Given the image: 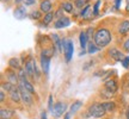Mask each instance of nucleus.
<instances>
[{"label": "nucleus", "mask_w": 129, "mask_h": 119, "mask_svg": "<svg viewBox=\"0 0 129 119\" xmlns=\"http://www.w3.org/2000/svg\"><path fill=\"white\" fill-rule=\"evenodd\" d=\"M106 114V111L104 108L103 102H92L87 108V117H92V118H103Z\"/></svg>", "instance_id": "f03ea898"}, {"label": "nucleus", "mask_w": 129, "mask_h": 119, "mask_svg": "<svg viewBox=\"0 0 129 119\" xmlns=\"http://www.w3.org/2000/svg\"><path fill=\"white\" fill-rule=\"evenodd\" d=\"M62 51H63L66 62H69L72 60L74 51V43L72 39H64V38L62 39Z\"/></svg>", "instance_id": "7ed1b4c3"}, {"label": "nucleus", "mask_w": 129, "mask_h": 119, "mask_svg": "<svg viewBox=\"0 0 129 119\" xmlns=\"http://www.w3.org/2000/svg\"><path fill=\"white\" fill-rule=\"evenodd\" d=\"M18 88L20 91V95H22V102H23L25 106H32L34 105V98H32V94L30 92H28L25 88L23 87V85H18Z\"/></svg>", "instance_id": "20e7f679"}, {"label": "nucleus", "mask_w": 129, "mask_h": 119, "mask_svg": "<svg viewBox=\"0 0 129 119\" xmlns=\"http://www.w3.org/2000/svg\"><path fill=\"white\" fill-rule=\"evenodd\" d=\"M10 100L12 101L13 104H19L22 101V95H20V91L18 87H14L12 91L9 93Z\"/></svg>", "instance_id": "1a4fd4ad"}, {"label": "nucleus", "mask_w": 129, "mask_h": 119, "mask_svg": "<svg viewBox=\"0 0 129 119\" xmlns=\"http://www.w3.org/2000/svg\"><path fill=\"white\" fill-rule=\"evenodd\" d=\"M127 85H128V88H129V78H128V81H127Z\"/></svg>", "instance_id": "49530a36"}, {"label": "nucleus", "mask_w": 129, "mask_h": 119, "mask_svg": "<svg viewBox=\"0 0 129 119\" xmlns=\"http://www.w3.org/2000/svg\"><path fill=\"white\" fill-rule=\"evenodd\" d=\"M61 7L63 9V11H66L67 13H73L74 11V7H73V4L71 1H63L61 4Z\"/></svg>", "instance_id": "393cba45"}, {"label": "nucleus", "mask_w": 129, "mask_h": 119, "mask_svg": "<svg viewBox=\"0 0 129 119\" xmlns=\"http://www.w3.org/2000/svg\"><path fill=\"white\" fill-rule=\"evenodd\" d=\"M129 32V20L125 19V20H122L118 25V33L122 35V36H125Z\"/></svg>", "instance_id": "f3484780"}, {"label": "nucleus", "mask_w": 129, "mask_h": 119, "mask_svg": "<svg viewBox=\"0 0 129 119\" xmlns=\"http://www.w3.org/2000/svg\"><path fill=\"white\" fill-rule=\"evenodd\" d=\"M122 49H123V51H124V52L129 54V37L125 39L124 42H123V44H122Z\"/></svg>", "instance_id": "72a5a7b5"}, {"label": "nucleus", "mask_w": 129, "mask_h": 119, "mask_svg": "<svg viewBox=\"0 0 129 119\" xmlns=\"http://www.w3.org/2000/svg\"><path fill=\"white\" fill-rule=\"evenodd\" d=\"M69 24H71V19L68 17H62V18L57 19L55 23H54V28L55 29H62V28H67L69 26Z\"/></svg>", "instance_id": "f8f14e48"}, {"label": "nucleus", "mask_w": 129, "mask_h": 119, "mask_svg": "<svg viewBox=\"0 0 129 119\" xmlns=\"http://www.w3.org/2000/svg\"><path fill=\"white\" fill-rule=\"evenodd\" d=\"M114 1H115V9L116 10H120V6H121L122 0H114Z\"/></svg>", "instance_id": "4c0bfd02"}, {"label": "nucleus", "mask_w": 129, "mask_h": 119, "mask_svg": "<svg viewBox=\"0 0 129 119\" xmlns=\"http://www.w3.org/2000/svg\"><path fill=\"white\" fill-rule=\"evenodd\" d=\"M114 95H115V93L109 91V89H106V88H103L101 91V96L103 99H111Z\"/></svg>", "instance_id": "bb28decb"}, {"label": "nucleus", "mask_w": 129, "mask_h": 119, "mask_svg": "<svg viewBox=\"0 0 129 119\" xmlns=\"http://www.w3.org/2000/svg\"><path fill=\"white\" fill-rule=\"evenodd\" d=\"M5 100H6V92L1 89V91H0V102L4 104Z\"/></svg>", "instance_id": "e433bc0d"}, {"label": "nucleus", "mask_w": 129, "mask_h": 119, "mask_svg": "<svg viewBox=\"0 0 129 119\" xmlns=\"http://www.w3.org/2000/svg\"><path fill=\"white\" fill-rule=\"evenodd\" d=\"M22 1H25V0H14V3H16V4H20Z\"/></svg>", "instance_id": "37998d69"}, {"label": "nucleus", "mask_w": 129, "mask_h": 119, "mask_svg": "<svg viewBox=\"0 0 129 119\" xmlns=\"http://www.w3.org/2000/svg\"><path fill=\"white\" fill-rule=\"evenodd\" d=\"M25 72H26V75L29 78H34L35 79V60L30 57L28 61H25Z\"/></svg>", "instance_id": "6e6552de"}, {"label": "nucleus", "mask_w": 129, "mask_h": 119, "mask_svg": "<svg viewBox=\"0 0 129 119\" xmlns=\"http://www.w3.org/2000/svg\"><path fill=\"white\" fill-rule=\"evenodd\" d=\"M41 119H48V118H47V111H42V113H41Z\"/></svg>", "instance_id": "a19ab883"}, {"label": "nucleus", "mask_w": 129, "mask_h": 119, "mask_svg": "<svg viewBox=\"0 0 129 119\" xmlns=\"http://www.w3.org/2000/svg\"><path fill=\"white\" fill-rule=\"evenodd\" d=\"M125 11L129 12V0H127V5H125Z\"/></svg>", "instance_id": "79ce46f5"}, {"label": "nucleus", "mask_w": 129, "mask_h": 119, "mask_svg": "<svg viewBox=\"0 0 129 119\" xmlns=\"http://www.w3.org/2000/svg\"><path fill=\"white\" fill-rule=\"evenodd\" d=\"M108 55L110 56L111 58L114 60V61H116V62H122L123 61V58H124V52L123 51H121L120 49H117V48H115V46H112V48H110L109 50H108Z\"/></svg>", "instance_id": "423d86ee"}, {"label": "nucleus", "mask_w": 129, "mask_h": 119, "mask_svg": "<svg viewBox=\"0 0 129 119\" xmlns=\"http://www.w3.org/2000/svg\"><path fill=\"white\" fill-rule=\"evenodd\" d=\"M55 13V18L56 19H60V18H62V17H64L63 16V9L62 7H60V9L57 10L56 12H54Z\"/></svg>", "instance_id": "f704fd0d"}, {"label": "nucleus", "mask_w": 129, "mask_h": 119, "mask_svg": "<svg viewBox=\"0 0 129 119\" xmlns=\"http://www.w3.org/2000/svg\"><path fill=\"white\" fill-rule=\"evenodd\" d=\"M127 119H129V106H128V110H127Z\"/></svg>", "instance_id": "a18cd8bd"}, {"label": "nucleus", "mask_w": 129, "mask_h": 119, "mask_svg": "<svg viewBox=\"0 0 129 119\" xmlns=\"http://www.w3.org/2000/svg\"><path fill=\"white\" fill-rule=\"evenodd\" d=\"M54 100H53V95H49V98H48V110H49V112H53V108H54Z\"/></svg>", "instance_id": "473e14b6"}, {"label": "nucleus", "mask_w": 129, "mask_h": 119, "mask_svg": "<svg viewBox=\"0 0 129 119\" xmlns=\"http://www.w3.org/2000/svg\"><path fill=\"white\" fill-rule=\"evenodd\" d=\"M53 10V4L50 0H42L40 3V11L44 12V13H49Z\"/></svg>", "instance_id": "ddd939ff"}, {"label": "nucleus", "mask_w": 129, "mask_h": 119, "mask_svg": "<svg viewBox=\"0 0 129 119\" xmlns=\"http://www.w3.org/2000/svg\"><path fill=\"white\" fill-rule=\"evenodd\" d=\"M9 67L11 69H13V70H19V69L22 68V63H20L19 58L12 57V58L9 60Z\"/></svg>", "instance_id": "aec40b11"}, {"label": "nucleus", "mask_w": 129, "mask_h": 119, "mask_svg": "<svg viewBox=\"0 0 129 119\" xmlns=\"http://www.w3.org/2000/svg\"><path fill=\"white\" fill-rule=\"evenodd\" d=\"M14 115V110L9 108V107H3L0 110V119H11Z\"/></svg>", "instance_id": "4468645a"}, {"label": "nucleus", "mask_w": 129, "mask_h": 119, "mask_svg": "<svg viewBox=\"0 0 129 119\" xmlns=\"http://www.w3.org/2000/svg\"><path fill=\"white\" fill-rule=\"evenodd\" d=\"M104 88H106V89H109V91L116 93V92H117V88H118L117 81L114 80V79H109V80H106L105 83H104Z\"/></svg>", "instance_id": "dca6fc26"}, {"label": "nucleus", "mask_w": 129, "mask_h": 119, "mask_svg": "<svg viewBox=\"0 0 129 119\" xmlns=\"http://www.w3.org/2000/svg\"><path fill=\"white\" fill-rule=\"evenodd\" d=\"M85 52H86V50H81V51H80V56L85 55Z\"/></svg>", "instance_id": "c03bdc74"}, {"label": "nucleus", "mask_w": 129, "mask_h": 119, "mask_svg": "<svg viewBox=\"0 0 129 119\" xmlns=\"http://www.w3.org/2000/svg\"><path fill=\"white\" fill-rule=\"evenodd\" d=\"M67 104L66 102H62V101H57L54 106V108H53V112H51V115L54 117V118H60L61 115L66 114L67 112Z\"/></svg>", "instance_id": "39448f33"}, {"label": "nucleus", "mask_w": 129, "mask_h": 119, "mask_svg": "<svg viewBox=\"0 0 129 119\" xmlns=\"http://www.w3.org/2000/svg\"><path fill=\"white\" fill-rule=\"evenodd\" d=\"M103 105H104V108H105L106 113H112L116 108V104L115 101L112 100H108V101H104L103 102Z\"/></svg>", "instance_id": "4be33fe9"}, {"label": "nucleus", "mask_w": 129, "mask_h": 119, "mask_svg": "<svg viewBox=\"0 0 129 119\" xmlns=\"http://www.w3.org/2000/svg\"><path fill=\"white\" fill-rule=\"evenodd\" d=\"M41 68L43 74L48 75L49 74V68H50V57L42 55L41 54Z\"/></svg>", "instance_id": "9b49d317"}, {"label": "nucleus", "mask_w": 129, "mask_h": 119, "mask_svg": "<svg viewBox=\"0 0 129 119\" xmlns=\"http://www.w3.org/2000/svg\"><path fill=\"white\" fill-rule=\"evenodd\" d=\"M19 83H20V85H23V87L25 88V89H26L28 92H30L32 95L35 94V88H34L32 83L29 81L28 79H25V80H20V81H19Z\"/></svg>", "instance_id": "412c9836"}, {"label": "nucleus", "mask_w": 129, "mask_h": 119, "mask_svg": "<svg viewBox=\"0 0 129 119\" xmlns=\"http://www.w3.org/2000/svg\"><path fill=\"white\" fill-rule=\"evenodd\" d=\"M112 41V35L111 31L106 28H99L96 30L94 37H93V43L96 44L99 49L105 48L111 43Z\"/></svg>", "instance_id": "f257e3e1"}, {"label": "nucleus", "mask_w": 129, "mask_h": 119, "mask_svg": "<svg viewBox=\"0 0 129 119\" xmlns=\"http://www.w3.org/2000/svg\"><path fill=\"white\" fill-rule=\"evenodd\" d=\"M86 33H87V37H88V41H91L92 42V39H93V37H94V29L93 28H88L87 30H86Z\"/></svg>", "instance_id": "2f4dec72"}, {"label": "nucleus", "mask_w": 129, "mask_h": 119, "mask_svg": "<svg viewBox=\"0 0 129 119\" xmlns=\"http://www.w3.org/2000/svg\"><path fill=\"white\" fill-rule=\"evenodd\" d=\"M30 17H31V19H35V20L41 19V17H42L41 11H32L31 13H30Z\"/></svg>", "instance_id": "7c9ffc66"}, {"label": "nucleus", "mask_w": 129, "mask_h": 119, "mask_svg": "<svg viewBox=\"0 0 129 119\" xmlns=\"http://www.w3.org/2000/svg\"><path fill=\"white\" fill-rule=\"evenodd\" d=\"M88 1H90V0H75V1H74V6H75V9H78L81 11L85 6L88 5Z\"/></svg>", "instance_id": "a878e982"}, {"label": "nucleus", "mask_w": 129, "mask_h": 119, "mask_svg": "<svg viewBox=\"0 0 129 119\" xmlns=\"http://www.w3.org/2000/svg\"><path fill=\"white\" fill-rule=\"evenodd\" d=\"M3 1H10V0H3Z\"/></svg>", "instance_id": "de8ad7c7"}, {"label": "nucleus", "mask_w": 129, "mask_h": 119, "mask_svg": "<svg viewBox=\"0 0 129 119\" xmlns=\"http://www.w3.org/2000/svg\"><path fill=\"white\" fill-rule=\"evenodd\" d=\"M5 74H6V81H9V82L12 83L13 86H17V87H18V85H19V76H18V74L16 73V70L9 68V69H6Z\"/></svg>", "instance_id": "0eeeda50"}, {"label": "nucleus", "mask_w": 129, "mask_h": 119, "mask_svg": "<svg viewBox=\"0 0 129 119\" xmlns=\"http://www.w3.org/2000/svg\"><path fill=\"white\" fill-rule=\"evenodd\" d=\"M81 106H83V101L81 100L74 101L73 104L71 105V107H69V112H71L72 114H74V113H77V112L81 108Z\"/></svg>", "instance_id": "5701e85b"}, {"label": "nucleus", "mask_w": 129, "mask_h": 119, "mask_svg": "<svg viewBox=\"0 0 129 119\" xmlns=\"http://www.w3.org/2000/svg\"><path fill=\"white\" fill-rule=\"evenodd\" d=\"M50 36H51V41H53V45L55 46L56 50L59 52H61L62 51V41H60V38H59V36L56 33H53Z\"/></svg>", "instance_id": "6ab92c4d"}, {"label": "nucleus", "mask_w": 129, "mask_h": 119, "mask_svg": "<svg viewBox=\"0 0 129 119\" xmlns=\"http://www.w3.org/2000/svg\"><path fill=\"white\" fill-rule=\"evenodd\" d=\"M25 6H29V5H34L35 4V0H25Z\"/></svg>", "instance_id": "58836bf2"}, {"label": "nucleus", "mask_w": 129, "mask_h": 119, "mask_svg": "<svg viewBox=\"0 0 129 119\" xmlns=\"http://www.w3.org/2000/svg\"><path fill=\"white\" fill-rule=\"evenodd\" d=\"M101 4H102L101 0H97L96 3H94V5H93V14L94 16L99 14V6H101Z\"/></svg>", "instance_id": "c756f323"}, {"label": "nucleus", "mask_w": 129, "mask_h": 119, "mask_svg": "<svg viewBox=\"0 0 129 119\" xmlns=\"http://www.w3.org/2000/svg\"><path fill=\"white\" fill-rule=\"evenodd\" d=\"M79 43H80V46L83 50H86V48L88 45V37L86 31H81L80 35H79Z\"/></svg>", "instance_id": "2eb2a0df"}, {"label": "nucleus", "mask_w": 129, "mask_h": 119, "mask_svg": "<svg viewBox=\"0 0 129 119\" xmlns=\"http://www.w3.org/2000/svg\"><path fill=\"white\" fill-rule=\"evenodd\" d=\"M71 117H72V113H71V112H67V113H66V114L63 115V119H71Z\"/></svg>", "instance_id": "ea45409f"}, {"label": "nucleus", "mask_w": 129, "mask_h": 119, "mask_svg": "<svg viewBox=\"0 0 129 119\" xmlns=\"http://www.w3.org/2000/svg\"><path fill=\"white\" fill-rule=\"evenodd\" d=\"M93 10L91 9V5H87L85 6L81 11H80V18L85 19V20H90V19L93 18Z\"/></svg>", "instance_id": "9d476101"}, {"label": "nucleus", "mask_w": 129, "mask_h": 119, "mask_svg": "<svg viewBox=\"0 0 129 119\" xmlns=\"http://www.w3.org/2000/svg\"><path fill=\"white\" fill-rule=\"evenodd\" d=\"M14 17L17 19H23L26 17V7L25 6H17V9L14 10Z\"/></svg>", "instance_id": "a211bd4d"}, {"label": "nucleus", "mask_w": 129, "mask_h": 119, "mask_svg": "<svg viewBox=\"0 0 129 119\" xmlns=\"http://www.w3.org/2000/svg\"><path fill=\"white\" fill-rule=\"evenodd\" d=\"M68 1H71V0H68Z\"/></svg>", "instance_id": "09e8293b"}, {"label": "nucleus", "mask_w": 129, "mask_h": 119, "mask_svg": "<svg viewBox=\"0 0 129 119\" xmlns=\"http://www.w3.org/2000/svg\"><path fill=\"white\" fill-rule=\"evenodd\" d=\"M99 50V48L94 44V43H92V42H90L87 45V52L90 54V55H93L94 52H97V51Z\"/></svg>", "instance_id": "c85d7f7f"}, {"label": "nucleus", "mask_w": 129, "mask_h": 119, "mask_svg": "<svg viewBox=\"0 0 129 119\" xmlns=\"http://www.w3.org/2000/svg\"><path fill=\"white\" fill-rule=\"evenodd\" d=\"M122 66H123L125 69L129 68V56H125L124 58H123V61H122Z\"/></svg>", "instance_id": "c9c22d12"}, {"label": "nucleus", "mask_w": 129, "mask_h": 119, "mask_svg": "<svg viewBox=\"0 0 129 119\" xmlns=\"http://www.w3.org/2000/svg\"><path fill=\"white\" fill-rule=\"evenodd\" d=\"M55 18V13L54 12H49V13H46L44 14V17H43V19H42V22H43V25L46 26V25H48V24L51 23V20Z\"/></svg>", "instance_id": "b1692460"}, {"label": "nucleus", "mask_w": 129, "mask_h": 119, "mask_svg": "<svg viewBox=\"0 0 129 119\" xmlns=\"http://www.w3.org/2000/svg\"><path fill=\"white\" fill-rule=\"evenodd\" d=\"M14 87H17V86H13V85H12V83H10L9 81L1 83V89H3V91H5L6 93H10V92L12 91Z\"/></svg>", "instance_id": "cd10ccee"}]
</instances>
